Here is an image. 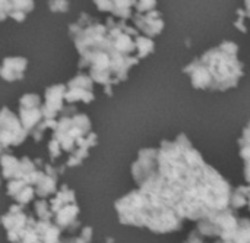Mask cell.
Instances as JSON below:
<instances>
[{"label": "cell", "instance_id": "obj_21", "mask_svg": "<svg viewBox=\"0 0 250 243\" xmlns=\"http://www.w3.org/2000/svg\"><path fill=\"white\" fill-rule=\"evenodd\" d=\"M34 197H35V189L32 186H26L15 197V199H16L18 205H25V204L31 202L34 199Z\"/></svg>", "mask_w": 250, "mask_h": 243}, {"label": "cell", "instance_id": "obj_29", "mask_svg": "<svg viewBox=\"0 0 250 243\" xmlns=\"http://www.w3.org/2000/svg\"><path fill=\"white\" fill-rule=\"evenodd\" d=\"M245 179L246 183H250V160L245 161Z\"/></svg>", "mask_w": 250, "mask_h": 243}, {"label": "cell", "instance_id": "obj_26", "mask_svg": "<svg viewBox=\"0 0 250 243\" xmlns=\"http://www.w3.org/2000/svg\"><path fill=\"white\" fill-rule=\"evenodd\" d=\"M185 243H204V238L196 232V229L193 230V232H190L189 233V236H188V239H186V242Z\"/></svg>", "mask_w": 250, "mask_h": 243}, {"label": "cell", "instance_id": "obj_5", "mask_svg": "<svg viewBox=\"0 0 250 243\" xmlns=\"http://www.w3.org/2000/svg\"><path fill=\"white\" fill-rule=\"evenodd\" d=\"M26 135L21 120L7 107H3L0 111V157L6 154L7 147L22 144Z\"/></svg>", "mask_w": 250, "mask_h": 243}, {"label": "cell", "instance_id": "obj_19", "mask_svg": "<svg viewBox=\"0 0 250 243\" xmlns=\"http://www.w3.org/2000/svg\"><path fill=\"white\" fill-rule=\"evenodd\" d=\"M136 50H138V59L142 60V59H145V57H148L149 54L154 53L155 43H154L152 38H148V37H145V35L141 34L136 38Z\"/></svg>", "mask_w": 250, "mask_h": 243}, {"label": "cell", "instance_id": "obj_2", "mask_svg": "<svg viewBox=\"0 0 250 243\" xmlns=\"http://www.w3.org/2000/svg\"><path fill=\"white\" fill-rule=\"evenodd\" d=\"M190 85L196 89L227 91L236 88L245 76V66L239 60V45L223 41L183 67Z\"/></svg>", "mask_w": 250, "mask_h": 243}, {"label": "cell", "instance_id": "obj_4", "mask_svg": "<svg viewBox=\"0 0 250 243\" xmlns=\"http://www.w3.org/2000/svg\"><path fill=\"white\" fill-rule=\"evenodd\" d=\"M239 217L234 210L224 208L214 211L196 223V232L202 238H217L223 239L231 235L239 226Z\"/></svg>", "mask_w": 250, "mask_h": 243}, {"label": "cell", "instance_id": "obj_12", "mask_svg": "<svg viewBox=\"0 0 250 243\" xmlns=\"http://www.w3.org/2000/svg\"><path fill=\"white\" fill-rule=\"evenodd\" d=\"M28 60L25 57H4L0 65V76L7 82H15L23 78Z\"/></svg>", "mask_w": 250, "mask_h": 243}, {"label": "cell", "instance_id": "obj_20", "mask_svg": "<svg viewBox=\"0 0 250 243\" xmlns=\"http://www.w3.org/2000/svg\"><path fill=\"white\" fill-rule=\"evenodd\" d=\"M35 214L41 221H50V219L53 217L51 213V207L50 202H47L45 199H40L35 202Z\"/></svg>", "mask_w": 250, "mask_h": 243}, {"label": "cell", "instance_id": "obj_13", "mask_svg": "<svg viewBox=\"0 0 250 243\" xmlns=\"http://www.w3.org/2000/svg\"><path fill=\"white\" fill-rule=\"evenodd\" d=\"M79 207L76 202L67 204L62 207L57 213H54V226H57L60 230H72L79 226L78 220Z\"/></svg>", "mask_w": 250, "mask_h": 243}, {"label": "cell", "instance_id": "obj_8", "mask_svg": "<svg viewBox=\"0 0 250 243\" xmlns=\"http://www.w3.org/2000/svg\"><path fill=\"white\" fill-rule=\"evenodd\" d=\"M91 103L94 101V81L88 73H78L66 85L64 103Z\"/></svg>", "mask_w": 250, "mask_h": 243}, {"label": "cell", "instance_id": "obj_11", "mask_svg": "<svg viewBox=\"0 0 250 243\" xmlns=\"http://www.w3.org/2000/svg\"><path fill=\"white\" fill-rule=\"evenodd\" d=\"M64 94L66 85H53L45 89V103L41 107L44 120H56L57 113L63 109Z\"/></svg>", "mask_w": 250, "mask_h": 243}, {"label": "cell", "instance_id": "obj_10", "mask_svg": "<svg viewBox=\"0 0 250 243\" xmlns=\"http://www.w3.org/2000/svg\"><path fill=\"white\" fill-rule=\"evenodd\" d=\"M0 221L7 232V239L12 243H16L19 242L22 232L26 229L29 217H26V214L22 211V207L16 204L9 208V211L1 217Z\"/></svg>", "mask_w": 250, "mask_h": 243}, {"label": "cell", "instance_id": "obj_18", "mask_svg": "<svg viewBox=\"0 0 250 243\" xmlns=\"http://www.w3.org/2000/svg\"><path fill=\"white\" fill-rule=\"evenodd\" d=\"M32 7H34V3L31 1H10L9 16L13 18L15 21H23Z\"/></svg>", "mask_w": 250, "mask_h": 243}, {"label": "cell", "instance_id": "obj_6", "mask_svg": "<svg viewBox=\"0 0 250 243\" xmlns=\"http://www.w3.org/2000/svg\"><path fill=\"white\" fill-rule=\"evenodd\" d=\"M158 169V148H142L138 154L136 161L132 164V177L141 186L151 176L157 173Z\"/></svg>", "mask_w": 250, "mask_h": 243}, {"label": "cell", "instance_id": "obj_22", "mask_svg": "<svg viewBox=\"0 0 250 243\" xmlns=\"http://www.w3.org/2000/svg\"><path fill=\"white\" fill-rule=\"evenodd\" d=\"M248 21H250V1H246L242 9H237V21L234 22V25L245 23Z\"/></svg>", "mask_w": 250, "mask_h": 243}, {"label": "cell", "instance_id": "obj_17", "mask_svg": "<svg viewBox=\"0 0 250 243\" xmlns=\"http://www.w3.org/2000/svg\"><path fill=\"white\" fill-rule=\"evenodd\" d=\"M135 4H136V1H113V4H111V13L116 18L122 19V21L132 19Z\"/></svg>", "mask_w": 250, "mask_h": 243}, {"label": "cell", "instance_id": "obj_16", "mask_svg": "<svg viewBox=\"0 0 250 243\" xmlns=\"http://www.w3.org/2000/svg\"><path fill=\"white\" fill-rule=\"evenodd\" d=\"M19 163L21 160H18L16 157L10 155V154H3L0 157V167H1V175L7 179H16L18 173H19Z\"/></svg>", "mask_w": 250, "mask_h": 243}, {"label": "cell", "instance_id": "obj_27", "mask_svg": "<svg viewBox=\"0 0 250 243\" xmlns=\"http://www.w3.org/2000/svg\"><path fill=\"white\" fill-rule=\"evenodd\" d=\"M81 238L86 243H91L92 241V229L91 227H83L81 232Z\"/></svg>", "mask_w": 250, "mask_h": 243}, {"label": "cell", "instance_id": "obj_15", "mask_svg": "<svg viewBox=\"0 0 250 243\" xmlns=\"http://www.w3.org/2000/svg\"><path fill=\"white\" fill-rule=\"evenodd\" d=\"M250 197V183H246L239 188H233L231 197H230V208L237 211L243 207H248Z\"/></svg>", "mask_w": 250, "mask_h": 243}, {"label": "cell", "instance_id": "obj_7", "mask_svg": "<svg viewBox=\"0 0 250 243\" xmlns=\"http://www.w3.org/2000/svg\"><path fill=\"white\" fill-rule=\"evenodd\" d=\"M42 104L38 95L26 94L19 100V120L23 129L29 133L42 122Z\"/></svg>", "mask_w": 250, "mask_h": 243}, {"label": "cell", "instance_id": "obj_28", "mask_svg": "<svg viewBox=\"0 0 250 243\" xmlns=\"http://www.w3.org/2000/svg\"><path fill=\"white\" fill-rule=\"evenodd\" d=\"M111 4L113 1H95V6L103 12H111Z\"/></svg>", "mask_w": 250, "mask_h": 243}, {"label": "cell", "instance_id": "obj_9", "mask_svg": "<svg viewBox=\"0 0 250 243\" xmlns=\"http://www.w3.org/2000/svg\"><path fill=\"white\" fill-rule=\"evenodd\" d=\"M130 21L133 22V26L138 29V32L148 38H154L160 35L166 26L161 13L157 9L149 12H133Z\"/></svg>", "mask_w": 250, "mask_h": 243}, {"label": "cell", "instance_id": "obj_14", "mask_svg": "<svg viewBox=\"0 0 250 243\" xmlns=\"http://www.w3.org/2000/svg\"><path fill=\"white\" fill-rule=\"evenodd\" d=\"M215 243H250V220L240 219L237 229L227 238L217 239Z\"/></svg>", "mask_w": 250, "mask_h": 243}, {"label": "cell", "instance_id": "obj_3", "mask_svg": "<svg viewBox=\"0 0 250 243\" xmlns=\"http://www.w3.org/2000/svg\"><path fill=\"white\" fill-rule=\"evenodd\" d=\"M114 207L122 224L146 227L157 235L173 233L183 227L185 220L176 210L139 188L119 198Z\"/></svg>", "mask_w": 250, "mask_h": 243}, {"label": "cell", "instance_id": "obj_23", "mask_svg": "<svg viewBox=\"0 0 250 243\" xmlns=\"http://www.w3.org/2000/svg\"><path fill=\"white\" fill-rule=\"evenodd\" d=\"M250 148V120L248 122V125L245 126L243 132H242V136L239 138V148Z\"/></svg>", "mask_w": 250, "mask_h": 243}, {"label": "cell", "instance_id": "obj_1", "mask_svg": "<svg viewBox=\"0 0 250 243\" xmlns=\"http://www.w3.org/2000/svg\"><path fill=\"white\" fill-rule=\"evenodd\" d=\"M176 210L183 220L199 221L230 207L231 185L192 145L185 133L164 139L158 148V169L139 186Z\"/></svg>", "mask_w": 250, "mask_h": 243}, {"label": "cell", "instance_id": "obj_25", "mask_svg": "<svg viewBox=\"0 0 250 243\" xmlns=\"http://www.w3.org/2000/svg\"><path fill=\"white\" fill-rule=\"evenodd\" d=\"M48 6H50V9H51L53 12H60V13H63V12L67 10L69 3H67V1H50Z\"/></svg>", "mask_w": 250, "mask_h": 243}, {"label": "cell", "instance_id": "obj_24", "mask_svg": "<svg viewBox=\"0 0 250 243\" xmlns=\"http://www.w3.org/2000/svg\"><path fill=\"white\" fill-rule=\"evenodd\" d=\"M157 9V1H136L135 12H149Z\"/></svg>", "mask_w": 250, "mask_h": 243}]
</instances>
